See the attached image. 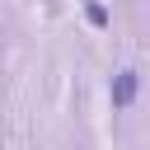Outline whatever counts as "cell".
Returning <instances> with one entry per match:
<instances>
[{"label":"cell","mask_w":150,"mask_h":150,"mask_svg":"<svg viewBox=\"0 0 150 150\" xmlns=\"http://www.w3.org/2000/svg\"><path fill=\"white\" fill-rule=\"evenodd\" d=\"M136 89H141V75L136 70H117V80H112V108H131V98H136Z\"/></svg>","instance_id":"obj_1"}]
</instances>
